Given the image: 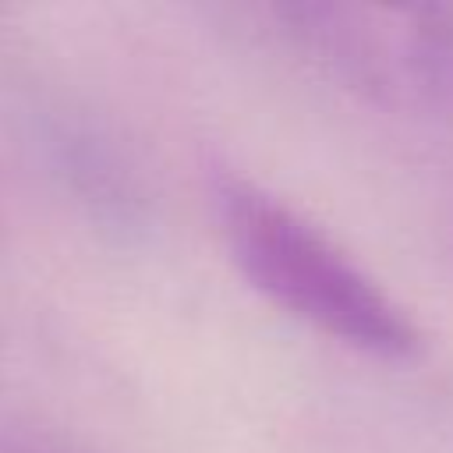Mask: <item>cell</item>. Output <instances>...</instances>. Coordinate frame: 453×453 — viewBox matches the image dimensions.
<instances>
[{
    "instance_id": "cell-1",
    "label": "cell",
    "mask_w": 453,
    "mask_h": 453,
    "mask_svg": "<svg viewBox=\"0 0 453 453\" xmlns=\"http://www.w3.org/2000/svg\"><path fill=\"white\" fill-rule=\"evenodd\" d=\"M212 209L230 262L273 308L386 365L421 354L425 333L411 308L287 198L251 177L219 173Z\"/></svg>"
},
{
    "instance_id": "cell-2",
    "label": "cell",
    "mask_w": 453,
    "mask_h": 453,
    "mask_svg": "<svg viewBox=\"0 0 453 453\" xmlns=\"http://www.w3.org/2000/svg\"><path fill=\"white\" fill-rule=\"evenodd\" d=\"M393 124L453 159V4H428L414 67Z\"/></svg>"
}]
</instances>
